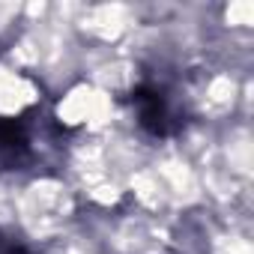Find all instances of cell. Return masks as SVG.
I'll list each match as a JSON object with an SVG mask.
<instances>
[{
	"label": "cell",
	"instance_id": "obj_2",
	"mask_svg": "<svg viewBox=\"0 0 254 254\" xmlns=\"http://www.w3.org/2000/svg\"><path fill=\"white\" fill-rule=\"evenodd\" d=\"M0 254H30V248L9 230L0 227Z\"/></svg>",
	"mask_w": 254,
	"mask_h": 254
},
{
	"label": "cell",
	"instance_id": "obj_1",
	"mask_svg": "<svg viewBox=\"0 0 254 254\" xmlns=\"http://www.w3.org/2000/svg\"><path fill=\"white\" fill-rule=\"evenodd\" d=\"M129 105H132L138 126L150 138L180 135L189 117V102H186L183 87L171 75H162V72H147L135 84Z\"/></svg>",
	"mask_w": 254,
	"mask_h": 254
}]
</instances>
